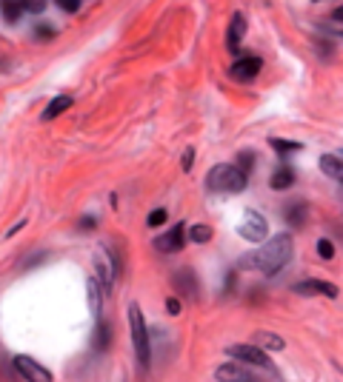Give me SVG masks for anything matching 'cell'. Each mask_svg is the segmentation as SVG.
Segmentation results:
<instances>
[{
    "label": "cell",
    "instance_id": "cell-5",
    "mask_svg": "<svg viewBox=\"0 0 343 382\" xmlns=\"http://www.w3.org/2000/svg\"><path fill=\"white\" fill-rule=\"evenodd\" d=\"M266 232H269V225H266V220H263L257 211H249V214L243 217L240 228H238V234H240L246 243H263V240H266Z\"/></svg>",
    "mask_w": 343,
    "mask_h": 382
},
{
    "label": "cell",
    "instance_id": "cell-26",
    "mask_svg": "<svg viewBox=\"0 0 343 382\" xmlns=\"http://www.w3.org/2000/svg\"><path fill=\"white\" fill-rule=\"evenodd\" d=\"M166 222V208H155L152 214H149V220H146V225H152V228H158V225H163Z\"/></svg>",
    "mask_w": 343,
    "mask_h": 382
},
{
    "label": "cell",
    "instance_id": "cell-7",
    "mask_svg": "<svg viewBox=\"0 0 343 382\" xmlns=\"http://www.w3.org/2000/svg\"><path fill=\"white\" fill-rule=\"evenodd\" d=\"M15 371L29 382H49L52 379V374L43 365H37L32 357H15Z\"/></svg>",
    "mask_w": 343,
    "mask_h": 382
},
{
    "label": "cell",
    "instance_id": "cell-1",
    "mask_svg": "<svg viewBox=\"0 0 343 382\" xmlns=\"http://www.w3.org/2000/svg\"><path fill=\"white\" fill-rule=\"evenodd\" d=\"M292 251H295V246H292V237L289 234H274L255 254L243 257V265H252V268H257L263 274H278L292 260Z\"/></svg>",
    "mask_w": 343,
    "mask_h": 382
},
{
    "label": "cell",
    "instance_id": "cell-13",
    "mask_svg": "<svg viewBox=\"0 0 343 382\" xmlns=\"http://www.w3.org/2000/svg\"><path fill=\"white\" fill-rule=\"evenodd\" d=\"M284 217H286V222H289V225L301 228V225H306V220H309V205H306L303 200L289 203V205L284 208Z\"/></svg>",
    "mask_w": 343,
    "mask_h": 382
},
{
    "label": "cell",
    "instance_id": "cell-14",
    "mask_svg": "<svg viewBox=\"0 0 343 382\" xmlns=\"http://www.w3.org/2000/svg\"><path fill=\"white\" fill-rule=\"evenodd\" d=\"M320 172H323L326 177H332V180L343 183V160H340V157H335V155H323V157H320Z\"/></svg>",
    "mask_w": 343,
    "mask_h": 382
},
{
    "label": "cell",
    "instance_id": "cell-31",
    "mask_svg": "<svg viewBox=\"0 0 343 382\" xmlns=\"http://www.w3.org/2000/svg\"><path fill=\"white\" fill-rule=\"evenodd\" d=\"M192 163H194V151H192V148H186V155H183V169L189 172V169H192Z\"/></svg>",
    "mask_w": 343,
    "mask_h": 382
},
{
    "label": "cell",
    "instance_id": "cell-10",
    "mask_svg": "<svg viewBox=\"0 0 343 382\" xmlns=\"http://www.w3.org/2000/svg\"><path fill=\"white\" fill-rule=\"evenodd\" d=\"M95 265H98V277H100V285L109 291V288L115 285V257L109 254V249H100V251H98V260H95Z\"/></svg>",
    "mask_w": 343,
    "mask_h": 382
},
{
    "label": "cell",
    "instance_id": "cell-15",
    "mask_svg": "<svg viewBox=\"0 0 343 382\" xmlns=\"http://www.w3.org/2000/svg\"><path fill=\"white\" fill-rule=\"evenodd\" d=\"M269 186L274 189V191H284V189H292L295 186V172L289 169V166H284V169H278L272 177H269Z\"/></svg>",
    "mask_w": 343,
    "mask_h": 382
},
{
    "label": "cell",
    "instance_id": "cell-22",
    "mask_svg": "<svg viewBox=\"0 0 343 382\" xmlns=\"http://www.w3.org/2000/svg\"><path fill=\"white\" fill-rule=\"evenodd\" d=\"M89 299H92V311L100 314V282L89 280Z\"/></svg>",
    "mask_w": 343,
    "mask_h": 382
},
{
    "label": "cell",
    "instance_id": "cell-4",
    "mask_svg": "<svg viewBox=\"0 0 343 382\" xmlns=\"http://www.w3.org/2000/svg\"><path fill=\"white\" fill-rule=\"evenodd\" d=\"M232 359H238V362H243V365H255V368H269V357H266V351L260 348V345H255V342H249V345H229V351H226Z\"/></svg>",
    "mask_w": 343,
    "mask_h": 382
},
{
    "label": "cell",
    "instance_id": "cell-24",
    "mask_svg": "<svg viewBox=\"0 0 343 382\" xmlns=\"http://www.w3.org/2000/svg\"><path fill=\"white\" fill-rule=\"evenodd\" d=\"M95 345H98L100 351L109 348V326H106V323H98V340H95Z\"/></svg>",
    "mask_w": 343,
    "mask_h": 382
},
{
    "label": "cell",
    "instance_id": "cell-11",
    "mask_svg": "<svg viewBox=\"0 0 343 382\" xmlns=\"http://www.w3.org/2000/svg\"><path fill=\"white\" fill-rule=\"evenodd\" d=\"M172 285H175V291L186 294L189 299H197V277H194V271H192V268L178 271V274L172 277Z\"/></svg>",
    "mask_w": 343,
    "mask_h": 382
},
{
    "label": "cell",
    "instance_id": "cell-25",
    "mask_svg": "<svg viewBox=\"0 0 343 382\" xmlns=\"http://www.w3.org/2000/svg\"><path fill=\"white\" fill-rule=\"evenodd\" d=\"M21 4H23V9H26V12H32V15H40V12L46 9V4H49V0H21Z\"/></svg>",
    "mask_w": 343,
    "mask_h": 382
},
{
    "label": "cell",
    "instance_id": "cell-23",
    "mask_svg": "<svg viewBox=\"0 0 343 382\" xmlns=\"http://www.w3.org/2000/svg\"><path fill=\"white\" fill-rule=\"evenodd\" d=\"M238 169L246 172V174L255 169V155H252V151H240V155H238Z\"/></svg>",
    "mask_w": 343,
    "mask_h": 382
},
{
    "label": "cell",
    "instance_id": "cell-2",
    "mask_svg": "<svg viewBox=\"0 0 343 382\" xmlns=\"http://www.w3.org/2000/svg\"><path fill=\"white\" fill-rule=\"evenodd\" d=\"M246 180H249V174L240 172L238 166L218 163V166H212L209 177H206V186H209L212 191H218V194H238V191L246 189Z\"/></svg>",
    "mask_w": 343,
    "mask_h": 382
},
{
    "label": "cell",
    "instance_id": "cell-8",
    "mask_svg": "<svg viewBox=\"0 0 343 382\" xmlns=\"http://www.w3.org/2000/svg\"><path fill=\"white\" fill-rule=\"evenodd\" d=\"M295 291L301 297H315V294H323L329 299L337 297V285L335 282H326V280H303V282H295Z\"/></svg>",
    "mask_w": 343,
    "mask_h": 382
},
{
    "label": "cell",
    "instance_id": "cell-6",
    "mask_svg": "<svg viewBox=\"0 0 343 382\" xmlns=\"http://www.w3.org/2000/svg\"><path fill=\"white\" fill-rule=\"evenodd\" d=\"M260 68H263V60L249 54V57L235 60V63L229 66V74H232V80H238V83H252V80L257 78Z\"/></svg>",
    "mask_w": 343,
    "mask_h": 382
},
{
    "label": "cell",
    "instance_id": "cell-17",
    "mask_svg": "<svg viewBox=\"0 0 343 382\" xmlns=\"http://www.w3.org/2000/svg\"><path fill=\"white\" fill-rule=\"evenodd\" d=\"M215 376H218V379H252V371H246V368H240V365H221V368L215 371Z\"/></svg>",
    "mask_w": 343,
    "mask_h": 382
},
{
    "label": "cell",
    "instance_id": "cell-28",
    "mask_svg": "<svg viewBox=\"0 0 343 382\" xmlns=\"http://www.w3.org/2000/svg\"><path fill=\"white\" fill-rule=\"evenodd\" d=\"M54 4L63 9V12H69V15H72V12H78L81 9V0H54Z\"/></svg>",
    "mask_w": 343,
    "mask_h": 382
},
{
    "label": "cell",
    "instance_id": "cell-3",
    "mask_svg": "<svg viewBox=\"0 0 343 382\" xmlns=\"http://www.w3.org/2000/svg\"><path fill=\"white\" fill-rule=\"evenodd\" d=\"M129 328H132V345H134V357L144 368H149L152 362V351H149V331L144 323V311L137 305H129Z\"/></svg>",
    "mask_w": 343,
    "mask_h": 382
},
{
    "label": "cell",
    "instance_id": "cell-20",
    "mask_svg": "<svg viewBox=\"0 0 343 382\" xmlns=\"http://www.w3.org/2000/svg\"><path fill=\"white\" fill-rule=\"evenodd\" d=\"M269 143H272V148H274V151H281L284 157H286V155H292V151H301V148H303L301 143H292V140H281V137H272Z\"/></svg>",
    "mask_w": 343,
    "mask_h": 382
},
{
    "label": "cell",
    "instance_id": "cell-32",
    "mask_svg": "<svg viewBox=\"0 0 343 382\" xmlns=\"http://www.w3.org/2000/svg\"><path fill=\"white\" fill-rule=\"evenodd\" d=\"M332 18H335V20H337V23H343V6H337V9H335V15H332Z\"/></svg>",
    "mask_w": 343,
    "mask_h": 382
},
{
    "label": "cell",
    "instance_id": "cell-30",
    "mask_svg": "<svg viewBox=\"0 0 343 382\" xmlns=\"http://www.w3.org/2000/svg\"><path fill=\"white\" fill-rule=\"evenodd\" d=\"M166 309H169V314H172V317H178V314H180V302L172 297V299H166Z\"/></svg>",
    "mask_w": 343,
    "mask_h": 382
},
{
    "label": "cell",
    "instance_id": "cell-16",
    "mask_svg": "<svg viewBox=\"0 0 343 382\" xmlns=\"http://www.w3.org/2000/svg\"><path fill=\"white\" fill-rule=\"evenodd\" d=\"M69 106H72V97L69 95H60V97H54L52 103H49V109L43 112V120H54V117H60Z\"/></svg>",
    "mask_w": 343,
    "mask_h": 382
},
{
    "label": "cell",
    "instance_id": "cell-18",
    "mask_svg": "<svg viewBox=\"0 0 343 382\" xmlns=\"http://www.w3.org/2000/svg\"><path fill=\"white\" fill-rule=\"evenodd\" d=\"M255 345H260V348H269V351H281V348H284V340H281L278 334L257 331V334H255Z\"/></svg>",
    "mask_w": 343,
    "mask_h": 382
},
{
    "label": "cell",
    "instance_id": "cell-21",
    "mask_svg": "<svg viewBox=\"0 0 343 382\" xmlns=\"http://www.w3.org/2000/svg\"><path fill=\"white\" fill-rule=\"evenodd\" d=\"M189 240L192 243H209L212 240V228L209 225H192L189 228Z\"/></svg>",
    "mask_w": 343,
    "mask_h": 382
},
{
    "label": "cell",
    "instance_id": "cell-19",
    "mask_svg": "<svg viewBox=\"0 0 343 382\" xmlns=\"http://www.w3.org/2000/svg\"><path fill=\"white\" fill-rule=\"evenodd\" d=\"M0 6H4V15L9 23H18V18L23 15V4L21 0H0Z\"/></svg>",
    "mask_w": 343,
    "mask_h": 382
},
{
    "label": "cell",
    "instance_id": "cell-9",
    "mask_svg": "<svg viewBox=\"0 0 343 382\" xmlns=\"http://www.w3.org/2000/svg\"><path fill=\"white\" fill-rule=\"evenodd\" d=\"M183 243H186V228H183V222H180V225H175V228H169L166 234H161V237L155 240V246H158L161 251H166V254L180 251V249H183Z\"/></svg>",
    "mask_w": 343,
    "mask_h": 382
},
{
    "label": "cell",
    "instance_id": "cell-12",
    "mask_svg": "<svg viewBox=\"0 0 343 382\" xmlns=\"http://www.w3.org/2000/svg\"><path fill=\"white\" fill-rule=\"evenodd\" d=\"M243 35H246V18L238 12V15L232 18V23H229V32H226V46H229V52H238V49H240Z\"/></svg>",
    "mask_w": 343,
    "mask_h": 382
},
{
    "label": "cell",
    "instance_id": "cell-29",
    "mask_svg": "<svg viewBox=\"0 0 343 382\" xmlns=\"http://www.w3.org/2000/svg\"><path fill=\"white\" fill-rule=\"evenodd\" d=\"M54 35H57V32H54L52 26H43V23H40V26L35 29V37H37V40H52Z\"/></svg>",
    "mask_w": 343,
    "mask_h": 382
},
{
    "label": "cell",
    "instance_id": "cell-33",
    "mask_svg": "<svg viewBox=\"0 0 343 382\" xmlns=\"http://www.w3.org/2000/svg\"><path fill=\"white\" fill-rule=\"evenodd\" d=\"M315 4H320V0H315Z\"/></svg>",
    "mask_w": 343,
    "mask_h": 382
},
{
    "label": "cell",
    "instance_id": "cell-27",
    "mask_svg": "<svg viewBox=\"0 0 343 382\" xmlns=\"http://www.w3.org/2000/svg\"><path fill=\"white\" fill-rule=\"evenodd\" d=\"M318 254H320L323 260H332V257H335V246H332V240H318Z\"/></svg>",
    "mask_w": 343,
    "mask_h": 382
}]
</instances>
